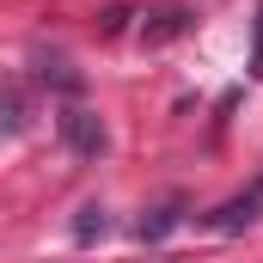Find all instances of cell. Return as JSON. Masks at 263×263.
Returning a JSON list of instances; mask_svg holds the SVG:
<instances>
[{"mask_svg": "<svg viewBox=\"0 0 263 263\" xmlns=\"http://www.w3.org/2000/svg\"><path fill=\"white\" fill-rule=\"evenodd\" d=\"M55 129H62L67 153H80V159H98V153L110 147V135H104V117H98V110H86V104H67L62 117H55Z\"/></svg>", "mask_w": 263, "mask_h": 263, "instance_id": "6da1fadb", "label": "cell"}, {"mask_svg": "<svg viewBox=\"0 0 263 263\" xmlns=\"http://www.w3.org/2000/svg\"><path fill=\"white\" fill-rule=\"evenodd\" d=\"M208 233H245L251 220H263V178L251 184V190H239V196H227L220 208H208V214H196Z\"/></svg>", "mask_w": 263, "mask_h": 263, "instance_id": "7a4b0ae2", "label": "cell"}, {"mask_svg": "<svg viewBox=\"0 0 263 263\" xmlns=\"http://www.w3.org/2000/svg\"><path fill=\"white\" fill-rule=\"evenodd\" d=\"M190 25H196V12L190 6H153V12H141V43L147 49H165V43H178V37H190Z\"/></svg>", "mask_w": 263, "mask_h": 263, "instance_id": "3957f363", "label": "cell"}, {"mask_svg": "<svg viewBox=\"0 0 263 263\" xmlns=\"http://www.w3.org/2000/svg\"><path fill=\"white\" fill-rule=\"evenodd\" d=\"M178 220H184V208H178V202H165V208H153V214H141V220H135V239H141V245H153V239H165Z\"/></svg>", "mask_w": 263, "mask_h": 263, "instance_id": "277c9868", "label": "cell"}, {"mask_svg": "<svg viewBox=\"0 0 263 263\" xmlns=\"http://www.w3.org/2000/svg\"><path fill=\"white\" fill-rule=\"evenodd\" d=\"M104 233H110V214H104L98 202H86V208L73 214V245H98Z\"/></svg>", "mask_w": 263, "mask_h": 263, "instance_id": "5b68a950", "label": "cell"}, {"mask_svg": "<svg viewBox=\"0 0 263 263\" xmlns=\"http://www.w3.org/2000/svg\"><path fill=\"white\" fill-rule=\"evenodd\" d=\"M37 80H43V86H55V92H80V86H86V73H80L73 62H62V55H49V62L37 67Z\"/></svg>", "mask_w": 263, "mask_h": 263, "instance_id": "8992f818", "label": "cell"}, {"mask_svg": "<svg viewBox=\"0 0 263 263\" xmlns=\"http://www.w3.org/2000/svg\"><path fill=\"white\" fill-rule=\"evenodd\" d=\"M6 135H25V92H6Z\"/></svg>", "mask_w": 263, "mask_h": 263, "instance_id": "52a82bcc", "label": "cell"}, {"mask_svg": "<svg viewBox=\"0 0 263 263\" xmlns=\"http://www.w3.org/2000/svg\"><path fill=\"white\" fill-rule=\"evenodd\" d=\"M257 18H263V12H257Z\"/></svg>", "mask_w": 263, "mask_h": 263, "instance_id": "ba28073f", "label": "cell"}]
</instances>
